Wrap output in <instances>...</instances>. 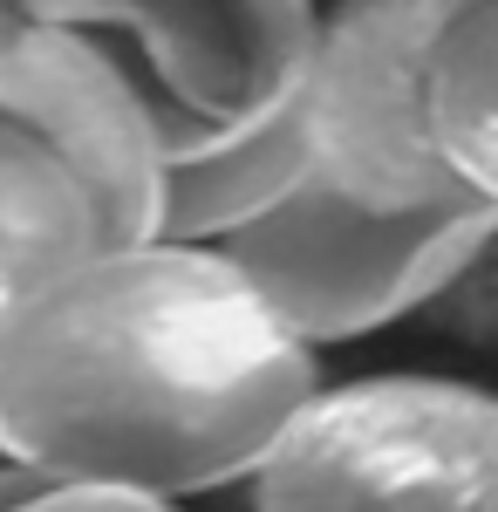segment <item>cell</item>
<instances>
[{
    "mask_svg": "<svg viewBox=\"0 0 498 512\" xmlns=\"http://www.w3.org/2000/svg\"><path fill=\"white\" fill-rule=\"evenodd\" d=\"M0 123L41 137L76 171L103 246H144L164 233L171 137L137 76L96 35L14 14L0 41Z\"/></svg>",
    "mask_w": 498,
    "mask_h": 512,
    "instance_id": "8992f818",
    "label": "cell"
},
{
    "mask_svg": "<svg viewBox=\"0 0 498 512\" xmlns=\"http://www.w3.org/2000/svg\"><path fill=\"white\" fill-rule=\"evenodd\" d=\"M314 171L307 151V123L301 96L287 110H273L267 123L239 130L226 144H205L171 158V185H164V233L157 239H185V246H219L239 226H253L260 212H273L280 198Z\"/></svg>",
    "mask_w": 498,
    "mask_h": 512,
    "instance_id": "52a82bcc",
    "label": "cell"
},
{
    "mask_svg": "<svg viewBox=\"0 0 498 512\" xmlns=\"http://www.w3.org/2000/svg\"><path fill=\"white\" fill-rule=\"evenodd\" d=\"M430 130L464 192L498 205V0H464L430 55Z\"/></svg>",
    "mask_w": 498,
    "mask_h": 512,
    "instance_id": "9c48e42d",
    "label": "cell"
},
{
    "mask_svg": "<svg viewBox=\"0 0 498 512\" xmlns=\"http://www.w3.org/2000/svg\"><path fill=\"white\" fill-rule=\"evenodd\" d=\"M28 21L96 35L151 96L171 158L226 144L301 96L314 0H7Z\"/></svg>",
    "mask_w": 498,
    "mask_h": 512,
    "instance_id": "277c9868",
    "label": "cell"
},
{
    "mask_svg": "<svg viewBox=\"0 0 498 512\" xmlns=\"http://www.w3.org/2000/svg\"><path fill=\"white\" fill-rule=\"evenodd\" d=\"M314 390V342L226 246H96L0 315V451L48 478L219 492Z\"/></svg>",
    "mask_w": 498,
    "mask_h": 512,
    "instance_id": "6da1fadb",
    "label": "cell"
},
{
    "mask_svg": "<svg viewBox=\"0 0 498 512\" xmlns=\"http://www.w3.org/2000/svg\"><path fill=\"white\" fill-rule=\"evenodd\" d=\"M0 512H178L164 492H137V485H82V478H41L35 492H21Z\"/></svg>",
    "mask_w": 498,
    "mask_h": 512,
    "instance_id": "30bf717a",
    "label": "cell"
},
{
    "mask_svg": "<svg viewBox=\"0 0 498 512\" xmlns=\"http://www.w3.org/2000/svg\"><path fill=\"white\" fill-rule=\"evenodd\" d=\"M464 0H335L301 76L314 171L362 205H451L464 178L430 130V55Z\"/></svg>",
    "mask_w": 498,
    "mask_h": 512,
    "instance_id": "5b68a950",
    "label": "cell"
},
{
    "mask_svg": "<svg viewBox=\"0 0 498 512\" xmlns=\"http://www.w3.org/2000/svg\"><path fill=\"white\" fill-rule=\"evenodd\" d=\"M103 246L96 205L41 137L0 123V315Z\"/></svg>",
    "mask_w": 498,
    "mask_h": 512,
    "instance_id": "ba28073f",
    "label": "cell"
},
{
    "mask_svg": "<svg viewBox=\"0 0 498 512\" xmlns=\"http://www.w3.org/2000/svg\"><path fill=\"white\" fill-rule=\"evenodd\" d=\"M0 465H7V451H0Z\"/></svg>",
    "mask_w": 498,
    "mask_h": 512,
    "instance_id": "4fadbf2b",
    "label": "cell"
},
{
    "mask_svg": "<svg viewBox=\"0 0 498 512\" xmlns=\"http://www.w3.org/2000/svg\"><path fill=\"white\" fill-rule=\"evenodd\" d=\"M253 512H498V390L458 376L314 390L260 458Z\"/></svg>",
    "mask_w": 498,
    "mask_h": 512,
    "instance_id": "7a4b0ae2",
    "label": "cell"
},
{
    "mask_svg": "<svg viewBox=\"0 0 498 512\" xmlns=\"http://www.w3.org/2000/svg\"><path fill=\"white\" fill-rule=\"evenodd\" d=\"M7 21H14V7H7V0H0V41H7Z\"/></svg>",
    "mask_w": 498,
    "mask_h": 512,
    "instance_id": "7c38bea8",
    "label": "cell"
},
{
    "mask_svg": "<svg viewBox=\"0 0 498 512\" xmlns=\"http://www.w3.org/2000/svg\"><path fill=\"white\" fill-rule=\"evenodd\" d=\"M492 239L498 205L485 198L383 212L328 185L321 171H307L273 212H260L219 246L301 342L328 349V342H355L437 301L451 280L478 267Z\"/></svg>",
    "mask_w": 498,
    "mask_h": 512,
    "instance_id": "3957f363",
    "label": "cell"
},
{
    "mask_svg": "<svg viewBox=\"0 0 498 512\" xmlns=\"http://www.w3.org/2000/svg\"><path fill=\"white\" fill-rule=\"evenodd\" d=\"M41 478H48V472H35V465H14V458H7V465H0V506H14L21 492H35Z\"/></svg>",
    "mask_w": 498,
    "mask_h": 512,
    "instance_id": "8fae6325",
    "label": "cell"
}]
</instances>
